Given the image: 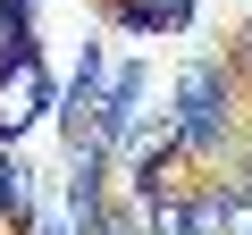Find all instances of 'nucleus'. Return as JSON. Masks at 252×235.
I'll list each match as a JSON object with an SVG mask.
<instances>
[{
	"mask_svg": "<svg viewBox=\"0 0 252 235\" xmlns=\"http://www.w3.org/2000/svg\"><path fill=\"white\" fill-rule=\"evenodd\" d=\"M168 126H177V160L219 168L244 143V118H235V67L227 59H185L177 92H168Z\"/></svg>",
	"mask_w": 252,
	"mask_h": 235,
	"instance_id": "1",
	"label": "nucleus"
},
{
	"mask_svg": "<svg viewBox=\"0 0 252 235\" xmlns=\"http://www.w3.org/2000/svg\"><path fill=\"white\" fill-rule=\"evenodd\" d=\"M143 84V67L135 59H109V51H93L84 42V59H76V84L51 101L59 109V135H67V151H84V160H109V135H118V109H126V92Z\"/></svg>",
	"mask_w": 252,
	"mask_h": 235,
	"instance_id": "2",
	"label": "nucleus"
},
{
	"mask_svg": "<svg viewBox=\"0 0 252 235\" xmlns=\"http://www.w3.org/2000/svg\"><path fill=\"white\" fill-rule=\"evenodd\" d=\"M51 67H42V51L34 42H9L0 51V143H17V135H34L42 118H51Z\"/></svg>",
	"mask_w": 252,
	"mask_h": 235,
	"instance_id": "3",
	"label": "nucleus"
},
{
	"mask_svg": "<svg viewBox=\"0 0 252 235\" xmlns=\"http://www.w3.org/2000/svg\"><path fill=\"white\" fill-rule=\"evenodd\" d=\"M193 227L202 235H252V185H235V176L193 185Z\"/></svg>",
	"mask_w": 252,
	"mask_h": 235,
	"instance_id": "4",
	"label": "nucleus"
},
{
	"mask_svg": "<svg viewBox=\"0 0 252 235\" xmlns=\"http://www.w3.org/2000/svg\"><path fill=\"white\" fill-rule=\"evenodd\" d=\"M109 26H126V34H185L193 0H109Z\"/></svg>",
	"mask_w": 252,
	"mask_h": 235,
	"instance_id": "5",
	"label": "nucleus"
},
{
	"mask_svg": "<svg viewBox=\"0 0 252 235\" xmlns=\"http://www.w3.org/2000/svg\"><path fill=\"white\" fill-rule=\"evenodd\" d=\"M34 218V176L17 160V143H0V227H26Z\"/></svg>",
	"mask_w": 252,
	"mask_h": 235,
	"instance_id": "6",
	"label": "nucleus"
},
{
	"mask_svg": "<svg viewBox=\"0 0 252 235\" xmlns=\"http://www.w3.org/2000/svg\"><path fill=\"white\" fill-rule=\"evenodd\" d=\"M9 42H34V0H0V51Z\"/></svg>",
	"mask_w": 252,
	"mask_h": 235,
	"instance_id": "7",
	"label": "nucleus"
},
{
	"mask_svg": "<svg viewBox=\"0 0 252 235\" xmlns=\"http://www.w3.org/2000/svg\"><path fill=\"white\" fill-rule=\"evenodd\" d=\"M227 67H235V76L252 84V26H244V42H235V59H227Z\"/></svg>",
	"mask_w": 252,
	"mask_h": 235,
	"instance_id": "8",
	"label": "nucleus"
},
{
	"mask_svg": "<svg viewBox=\"0 0 252 235\" xmlns=\"http://www.w3.org/2000/svg\"><path fill=\"white\" fill-rule=\"evenodd\" d=\"M42 235H76V227H67V218H42Z\"/></svg>",
	"mask_w": 252,
	"mask_h": 235,
	"instance_id": "9",
	"label": "nucleus"
}]
</instances>
